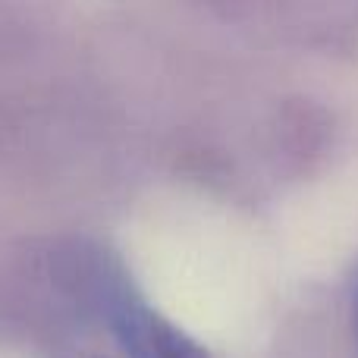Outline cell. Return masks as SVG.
Returning a JSON list of instances; mask_svg holds the SVG:
<instances>
[{"instance_id": "cell-1", "label": "cell", "mask_w": 358, "mask_h": 358, "mask_svg": "<svg viewBox=\"0 0 358 358\" xmlns=\"http://www.w3.org/2000/svg\"><path fill=\"white\" fill-rule=\"evenodd\" d=\"M110 324L129 358H210L208 349L185 336L176 324L132 296L110 299Z\"/></svg>"}, {"instance_id": "cell-2", "label": "cell", "mask_w": 358, "mask_h": 358, "mask_svg": "<svg viewBox=\"0 0 358 358\" xmlns=\"http://www.w3.org/2000/svg\"><path fill=\"white\" fill-rule=\"evenodd\" d=\"M355 334H358V311H355Z\"/></svg>"}]
</instances>
